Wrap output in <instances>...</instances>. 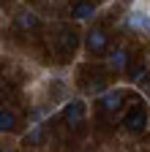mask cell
Wrapping results in <instances>:
<instances>
[{
    "label": "cell",
    "mask_w": 150,
    "mask_h": 152,
    "mask_svg": "<svg viewBox=\"0 0 150 152\" xmlns=\"http://www.w3.org/2000/svg\"><path fill=\"white\" fill-rule=\"evenodd\" d=\"M109 68L117 71V73L126 71V68H128V52H126V49H115V52L109 54Z\"/></svg>",
    "instance_id": "8992f818"
},
{
    "label": "cell",
    "mask_w": 150,
    "mask_h": 152,
    "mask_svg": "<svg viewBox=\"0 0 150 152\" xmlns=\"http://www.w3.org/2000/svg\"><path fill=\"white\" fill-rule=\"evenodd\" d=\"M123 125H126L131 133H139V130H145V111H142V109H134V111H128Z\"/></svg>",
    "instance_id": "277c9868"
},
{
    "label": "cell",
    "mask_w": 150,
    "mask_h": 152,
    "mask_svg": "<svg viewBox=\"0 0 150 152\" xmlns=\"http://www.w3.org/2000/svg\"><path fill=\"white\" fill-rule=\"evenodd\" d=\"M126 22H128V27H134V30H142V33H150V16L145 14V11H131L128 16H126Z\"/></svg>",
    "instance_id": "3957f363"
},
{
    "label": "cell",
    "mask_w": 150,
    "mask_h": 152,
    "mask_svg": "<svg viewBox=\"0 0 150 152\" xmlns=\"http://www.w3.org/2000/svg\"><path fill=\"white\" fill-rule=\"evenodd\" d=\"M131 76H134V82H145V79H147V68H145V65H139V68L131 71Z\"/></svg>",
    "instance_id": "30bf717a"
},
{
    "label": "cell",
    "mask_w": 150,
    "mask_h": 152,
    "mask_svg": "<svg viewBox=\"0 0 150 152\" xmlns=\"http://www.w3.org/2000/svg\"><path fill=\"white\" fill-rule=\"evenodd\" d=\"M14 128H16V117L11 111L0 109V130H14Z\"/></svg>",
    "instance_id": "9c48e42d"
},
{
    "label": "cell",
    "mask_w": 150,
    "mask_h": 152,
    "mask_svg": "<svg viewBox=\"0 0 150 152\" xmlns=\"http://www.w3.org/2000/svg\"><path fill=\"white\" fill-rule=\"evenodd\" d=\"M16 25H19L22 30H33L35 25H38V19H35V14H30V11H19L16 14Z\"/></svg>",
    "instance_id": "ba28073f"
},
{
    "label": "cell",
    "mask_w": 150,
    "mask_h": 152,
    "mask_svg": "<svg viewBox=\"0 0 150 152\" xmlns=\"http://www.w3.org/2000/svg\"><path fill=\"white\" fill-rule=\"evenodd\" d=\"M25 141H41V130L35 128V130L30 133V136H25Z\"/></svg>",
    "instance_id": "8fae6325"
},
{
    "label": "cell",
    "mask_w": 150,
    "mask_h": 152,
    "mask_svg": "<svg viewBox=\"0 0 150 152\" xmlns=\"http://www.w3.org/2000/svg\"><path fill=\"white\" fill-rule=\"evenodd\" d=\"M66 120H68L71 125L82 122V120H85V101H71V103L66 106Z\"/></svg>",
    "instance_id": "5b68a950"
},
{
    "label": "cell",
    "mask_w": 150,
    "mask_h": 152,
    "mask_svg": "<svg viewBox=\"0 0 150 152\" xmlns=\"http://www.w3.org/2000/svg\"><path fill=\"white\" fill-rule=\"evenodd\" d=\"M126 3H134V0H126Z\"/></svg>",
    "instance_id": "7c38bea8"
},
{
    "label": "cell",
    "mask_w": 150,
    "mask_h": 152,
    "mask_svg": "<svg viewBox=\"0 0 150 152\" xmlns=\"http://www.w3.org/2000/svg\"><path fill=\"white\" fill-rule=\"evenodd\" d=\"M93 14H96V6H93V3H77L74 11H71L74 19H90Z\"/></svg>",
    "instance_id": "52a82bcc"
},
{
    "label": "cell",
    "mask_w": 150,
    "mask_h": 152,
    "mask_svg": "<svg viewBox=\"0 0 150 152\" xmlns=\"http://www.w3.org/2000/svg\"><path fill=\"white\" fill-rule=\"evenodd\" d=\"M101 109L104 111H120L123 109V90H106L101 95Z\"/></svg>",
    "instance_id": "7a4b0ae2"
},
{
    "label": "cell",
    "mask_w": 150,
    "mask_h": 152,
    "mask_svg": "<svg viewBox=\"0 0 150 152\" xmlns=\"http://www.w3.org/2000/svg\"><path fill=\"white\" fill-rule=\"evenodd\" d=\"M106 44H109V35H106L101 27H96V30L87 33V49H90L93 54H101V52L106 49Z\"/></svg>",
    "instance_id": "6da1fadb"
}]
</instances>
